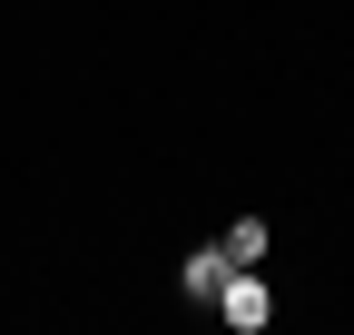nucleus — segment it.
I'll use <instances>...</instances> for the list:
<instances>
[{
	"label": "nucleus",
	"instance_id": "f03ea898",
	"mask_svg": "<svg viewBox=\"0 0 354 335\" xmlns=\"http://www.w3.org/2000/svg\"><path fill=\"white\" fill-rule=\"evenodd\" d=\"M177 286H187L197 306H216V286H227V246H197V257L177 266Z\"/></svg>",
	"mask_w": 354,
	"mask_h": 335
},
{
	"label": "nucleus",
	"instance_id": "7ed1b4c3",
	"mask_svg": "<svg viewBox=\"0 0 354 335\" xmlns=\"http://www.w3.org/2000/svg\"><path fill=\"white\" fill-rule=\"evenodd\" d=\"M216 246H227V266H266V227H256V217H236Z\"/></svg>",
	"mask_w": 354,
	"mask_h": 335
},
{
	"label": "nucleus",
	"instance_id": "f257e3e1",
	"mask_svg": "<svg viewBox=\"0 0 354 335\" xmlns=\"http://www.w3.org/2000/svg\"><path fill=\"white\" fill-rule=\"evenodd\" d=\"M216 316H227L236 335H256L266 316H276V306H266V276H256V266H227V286H216Z\"/></svg>",
	"mask_w": 354,
	"mask_h": 335
}]
</instances>
